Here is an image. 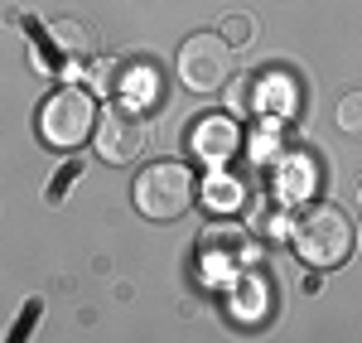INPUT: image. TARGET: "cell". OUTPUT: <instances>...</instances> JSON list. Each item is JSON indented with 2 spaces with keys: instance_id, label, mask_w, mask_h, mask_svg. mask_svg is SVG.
Returning <instances> with one entry per match:
<instances>
[{
  "instance_id": "ba28073f",
  "label": "cell",
  "mask_w": 362,
  "mask_h": 343,
  "mask_svg": "<svg viewBox=\"0 0 362 343\" xmlns=\"http://www.w3.org/2000/svg\"><path fill=\"white\" fill-rule=\"evenodd\" d=\"M198 247L208 252V257H227V261H237V257H247L251 252V242H247V232L237 228V223H213V228H203V237H198Z\"/></svg>"
},
{
  "instance_id": "8fae6325",
  "label": "cell",
  "mask_w": 362,
  "mask_h": 343,
  "mask_svg": "<svg viewBox=\"0 0 362 343\" xmlns=\"http://www.w3.org/2000/svg\"><path fill=\"white\" fill-rule=\"evenodd\" d=\"M309 184H314V174H309L305 160H285V179H280V189L295 199V194H309Z\"/></svg>"
},
{
  "instance_id": "30bf717a",
  "label": "cell",
  "mask_w": 362,
  "mask_h": 343,
  "mask_svg": "<svg viewBox=\"0 0 362 343\" xmlns=\"http://www.w3.org/2000/svg\"><path fill=\"white\" fill-rule=\"evenodd\" d=\"M39 319H44V300H25V305H20V319H15V334H10L5 343H25Z\"/></svg>"
},
{
  "instance_id": "6da1fadb",
  "label": "cell",
  "mask_w": 362,
  "mask_h": 343,
  "mask_svg": "<svg viewBox=\"0 0 362 343\" xmlns=\"http://www.w3.org/2000/svg\"><path fill=\"white\" fill-rule=\"evenodd\" d=\"M290 247L300 252L305 266L314 271H334L353 257L358 247V228L348 213H338L334 203H314V208H300L295 223H290Z\"/></svg>"
},
{
  "instance_id": "8992f818",
  "label": "cell",
  "mask_w": 362,
  "mask_h": 343,
  "mask_svg": "<svg viewBox=\"0 0 362 343\" xmlns=\"http://www.w3.org/2000/svg\"><path fill=\"white\" fill-rule=\"evenodd\" d=\"M237 145H242V131L227 121V116H203L194 126V150L203 160H227V155H237Z\"/></svg>"
},
{
  "instance_id": "9c48e42d",
  "label": "cell",
  "mask_w": 362,
  "mask_h": 343,
  "mask_svg": "<svg viewBox=\"0 0 362 343\" xmlns=\"http://www.w3.org/2000/svg\"><path fill=\"white\" fill-rule=\"evenodd\" d=\"M334 121L343 136H362V92H343L334 107Z\"/></svg>"
},
{
  "instance_id": "7c38bea8",
  "label": "cell",
  "mask_w": 362,
  "mask_h": 343,
  "mask_svg": "<svg viewBox=\"0 0 362 343\" xmlns=\"http://www.w3.org/2000/svg\"><path fill=\"white\" fill-rule=\"evenodd\" d=\"M227 44H247L251 39V20L247 15H227V34H223Z\"/></svg>"
},
{
  "instance_id": "3957f363",
  "label": "cell",
  "mask_w": 362,
  "mask_h": 343,
  "mask_svg": "<svg viewBox=\"0 0 362 343\" xmlns=\"http://www.w3.org/2000/svg\"><path fill=\"white\" fill-rule=\"evenodd\" d=\"M97 116L102 112H97V102H92L87 87H58L39 107V136L54 150H78L83 141H92Z\"/></svg>"
},
{
  "instance_id": "5b68a950",
  "label": "cell",
  "mask_w": 362,
  "mask_h": 343,
  "mask_svg": "<svg viewBox=\"0 0 362 343\" xmlns=\"http://www.w3.org/2000/svg\"><path fill=\"white\" fill-rule=\"evenodd\" d=\"M92 141H97V155H102L107 165H131L140 150H145V141H150V126H145V116L131 112V107H107V112L97 116Z\"/></svg>"
},
{
  "instance_id": "4fadbf2b",
  "label": "cell",
  "mask_w": 362,
  "mask_h": 343,
  "mask_svg": "<svg viewBox=\"0 0 362 343\" xmlns=\"http://www.w3.org/2000/svg\"><path fill=\"white\" fill-rule=\"evenodd\" d=\"M78 174H83V170H78V165H63V170H58V184H54V189H49V199H58V194H63V189H68V184L78 179Z\"/></svg>"
},
{
  "instance_id": "52a82bcc",
  "label": "cell",
  "mask_w": 362,
  "mask_h": 343,
  "mask_svg": "<svg viewBox=\"0 0 362 343\" xmlns=\"http://www.w3.org/2000/svg\"><path fill=\"white\" fill-rule=\"evenodd\" d=\"M116 92H121L116 107H131V112H140V116L155 112V107H160V73H155L150 63H131V73L121 78Z\"/></svg>"
},
{
  "instance_id": "277c9868",
  "label": "cell",
  "mask_w": 362,
  "mask_h": 343,
  "mask_svg": "<svg viewBox=\"0 0 362 343\" xmlns=\"http://www.w3.org/2000/svg\"><path fill=\"white\" fill-rule=\"evenodd\" d=\"M174 73H179V83L198 92V97H213V92H223L232 78H237V58H232V44H227L223 34H189L184 44H179V63H174Z\"/></svg>"
},
{
  "instance_id": "7a4b0ae2",
  "label": "cell",
  "mask_w": 362,
  "mask_h": 343,
  "mask_svg": "<svg viewBox=\"0 0 362 343\" xmlns=\"http://www.w3.org/2000/svg\"><path fill=\"white\" fill-rule=\"evenodd\" d=\"M198 199V174L184 160H155L136 174V208L150 223H169L179 213H189Z\"/></svg>"
},
{
  "instance_id": "5bb4252c",
  "label": "cell",
  "mask_w": 362,
  "mask_h": 343,
  "mask_svg": "<svg viewBox=\"0 0 362 343\" xmlns=\"http://www.w3.org/2000/svg\"><path fill=\"white\" fill-rule=\"evenodd\" d=\"M358 208H362V184H358Z\"/></svg>"
}]
</instances>
